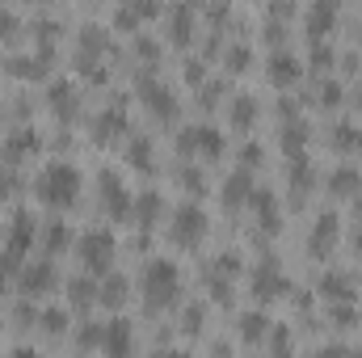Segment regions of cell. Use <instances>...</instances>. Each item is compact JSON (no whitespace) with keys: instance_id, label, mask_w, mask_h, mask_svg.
<instances>
[{"instance_id":"ffe728a7","label":"cell","mask_w":362,"mask_h":358,"mask_svg":"<svg viewBox=\"0 0 362 358\" xmlns=\"http://www.w3.org/2000/svg\"><path fill=\"white\" fill-rule=\"evenodd\" d=\"M47 101H51V110H55L59 118H72V110H76V89H72L68 81H59V85H51Z\"/></svg>"},{"instance_id":"7402d4cb","label":"cell","mask_w":362,"mask_h":358,"mask_svg":"<svg viewBox=\"0 0 362 358\" xmlns=\"http://www.w3.org/2000/svg\"><path fill=\"white\" fill-rule=\"evenodd\" d=\"M68 304L72 308H93L97 304V287H93L89 278H72L68 282Z\"/></svg>"},{"instance_id":"3957f363","label":"cell","mask_w":362,"mask_h":358,"mask_svg":"<svg viewBox=\"0 0 362 358\" xmlns=\"http://www.w3.org/2000/svg\"><path fill=\"white\" fill-rule=\"evenodd\" d=\"M206 232H211L206 211H202L198 202H181L177 215H173V228H169L173 245H181V249H198V245L206 241Z\"/></svg>"},{"instance_id":"7c38bea8","label":"cell","mask_w":362,"mask_h":358,"mask_svg":"<svg viewBox=\"0 0 362 358\" xmlns=\"http://www.w3.org/2000/svg\"><path fill=\"white\" fill-rule=\"evenodd\" d=\"M17 287L25 291V295H47L51 287H55V266L51 262H34V266L21 270V278H17Z\"/></svg>"},{"instance_id":"7a4b0ae2","label":"cell","mask_w":362,"mask_h":358,"mask_svg":"<svg viewBox=\"0 0 362 358\" xmlns=\"http://www.w3.org/2000/svg\"><path fill=\"white\" fill-rule=\"evenodd\" d=\"M139 287H144V304L152 308V312H165V308H173L181 299V270L177 262H169V258H152L144 274H139Z\"/></svg>"},{"instance_id":"d6986e66","label":"cell","mask_w":362,"mask_h":358,"mask_svg":"<svg viewBox=\"0 0 362 358\" xmlns=\"http://www.w3.org/2000/svg\"><path fill=\"white\" fill-rule=\"evenodd\" d=\"M127 291H131V282H127L122 274H110V278L101 282V291H97V304H105V308H122V304H127Z\"/></svg>"},{"instance_id":"9a60e30c","label":"cell","mask_w":362,"mask_h":358,"mask_svg":"<svg viewBox=\"0 0 362 358\" xmlns=\"http://www.w3.org/2000/svg\"><path fill=\"white\" fill-rule=\"evenodd\" d=\"M320 295H325L329 304H350V299H354V282H350V274L329 270V274L320 278Z\"/></svg>"},{"instance_id":"5b68a950","label":"cell","mask_w":362,"mask_h":358,"mask_svg":"<svg viewBox=\"0 0 362 358\" xmlns=\"http://www.w3.org/2000/svg\"><path fill=\"white\" fill-rule=\"evenodd\" d=\"M101 211L110 215V219H127L131 215V207H135V198H131V190H127V181L118 178L114 169H101Z\"/></svg>"},{"instance_id":"836d02e7","label":"cell","mask_w":362,"mask_h":358,"mask_svg":"<svg viewBox=\"0 0 362 358\" xmlns=\"http://www.w3.org/2000/svg\"><path fill=\"white\" fill-rule=\"evenodd\" d=\"M320 101H325V105H337V101H341V93H337V85H325V93H320Z\"/></svg>"},{"instance_id":"4316f807","label":"cell","mask_w":362,"mask_h":358,"mask_svg":"<svg viewBox=\"0 0 362 358\" xmlns=\"http://www.w3.org/2000/svg\"><path fill=\"white\" fill-rule=\"evenodd\" d=\"M194 17H189V8H173V21H169V34H173V42H189V34H194V25H189Z\"/></svg>"},{"instance_id":"f1b7e54d","label":"cell","mask_w":362,"mask_h":358,"mask_svg":"<svg viewBox=\"0 0 362 358\" xmlns=\"http://www.w3.org/2000/svg\"><path fill=\"white\" fill-rule=\"evenodd\" d=\"M122 4H127L139 21H148V17H156V13H160V0H122Z\"/></svg>"},{"instance_id":"5bb4252c","label":"cell","mask_w":362,"mask_h":358,"mask_svg":"<svg viewBox=\"0 0 362 358\" xmlns=\"http://www.w3.org/2000/svg\"><path fill=\"white\" fill-rule=\"evenodd\" d=\"M337 236H341V228H337V215H320V224L312 228V253L316 258H329L333 253V245H337Z\"/></svg>"},{"instance_id":"e575fe53","label":"cell","mask_w":362,"mask_h":358,"mask_svg":"<svg viewBox=\"0 0 362 358\" xmlns=\"http://www.w3.org/2000/svg\"><path fill=\"white\" fill-rule=\"evenodd\" d=\"M274 346L286 350V346H291V333H286V329H274Z\"/></svg>"},{"instance_id":"4dcf8cb0","label":"cell","mask_w":362,"mask_h":358,"mask_svg":"<svg viewBox=\"0 0 362 358\" xmlns=\"http://www.w3.org/2000/svg\"><path fill=\"white\" fill-rule=\"evenodd\" d=\"M64 241H68V232H64V224H51V232H47V245H51V249H59Z\"/></svg>"},{"instance_id":"2e32d148","label":"cell","mask_w":362,"mask_h":358,"mask_svg":"<svg viewBox=\"0 0 362 358\" xmlns=\"http://www.w3.org/2000/svg\"><path fill=\"white\" fill-rule=\"evenodd\" d=\"M299 76H303V68H299V59H295V55H286V51L270 55V81H274V85L291 89V85H299Z\"/></svg>"},{"instance_id":"ac0fdd59","label":"cell","mask_w":362,"mask_h":358,"mask_svg":"<svg viewBox=\"0 0 362 358\" xmlns=\"http://www.w3.org/2000/svg\"><path fill=\"white\" fill-rule=\"evenodd\" d=\"M329 190H333L337 198H358L362 194V173L358 169H350V165H341V169L329 173Z\"/></svg>"},{"instance_id":"52a82bcc","label":"cell","mask_w":362,"mask_h":358,"mask_svg":"<svg viewBox=\"0 0 362 358\" xmlns=\"http://www.w3.org/2000/svg\"><path fill=\"white\" fill-rule=\"evenodd\" d=\"M253 295H257L262 304L282 299V295H286V274L274 266V262H262V266L253 270Z\"/></svg>"},{"instance_id":"277c9868","label":"cell","mask_w":362,"mask_h":358,"mask_svg":"<svg viewBox=\"0 0 362 358\" xmlns=\"http://www.w3.org/2000/svg\"><path fill=\"white\" fill-rule=\"evenodd\" d=\"M76 253H81V266H85V270L101 274V270L114 266L118 241H114V232H105V228H93V232H85V236L76 241Z\"/></svg>"},{"instance_id":"8fae6325","label":"cell","mask_w":362,"mask_h":358,"mask_svg":"<svg viewBox=\"0 0 362 358\" xmlns=\"http://www.w3.org/2000/svg\"><path fill=\"white\" fill-rule=\"evenodd\" d=\"M253 194H257V190H253L249 169H236L232 178L223 181V207H228V211H240L245 202H253Z\"/></svg>"},{"instance_id":"9c48e42d","label":"cell","mask_w":362,"mask_h":358,"mask_svg":"<svg viewBox=\"0 0 362 358\" xmlns=\"http://www.w3.org/2000/svg\"><path fill=\"white\" fill-rule=\"evenodd\" d=\"M127 135V114L114 105V110H101L97 114V122H93V139L101 144V148H110L114 139H122Z\"/></svg>"},{"instance_id":"30bf717a","label":"cell","mask_w":362,"mask_h":358,"mask_svg":"<svg viewBox=\"0 0 362 358\" xmlns=\"http://www.w3.org/2000/svg\"><path fill=\"white\" fill-rule=\"evenodd\" d=\"M101 350H105V354H131V350H135L131 321H110V325H101Z\"/></svg>"},{"instance_id":"cb8c5ba5","label":"cell","mask_w":362,"mask_h":358,"mask_svg":"<svg viewBox=\"0 0 362 358\" xmlns=\"http://www.w3.org/2000/svg\"><path fill=\"white\" fill-rule=\"evenodd\" d=\"M30 152H38V135H34V131H17V135L8 139V156H13V161H25Z\"/></svg>"},{"instance_id":"8992f818","label":"cell","mask_w":362,"mask_h":358,"mask_svg":"<svg viewBox=\"0 0 362 358\" xmlns=\"http://www.w3.org/2000/svg\"><path fill=\"white\" fill-rule=\"evenodd\" d=\"M177 148L185 156H202V161H215L223 152V135L215 127H189L185 135L177 139Z\"/></svg>"},{"instance_id":"44dd1931","label":"cell","mask_w":362,"mask_h":358,"mask_svg":"<svg viewBox=\"0 0 362 358\" xmlns=\"http://www.w3.org/2000/svg\"><path fill=\"white\" fill-rule=\"evenodd\" d=\"M228 118H232L236 131H249V127L257 122V101H253V97H236L232 110H228Z\"/></svg>"},{"instance_id":"d590c367","label":"cell","mask_w":362,"mask_h":358,"mask_svg":"<svg viewBox=\"0 0 362 358\" xmlns=\"http://www.w3.org/2000/svg\"><path fill=\"white\" fill-rule=\"evenodd\" d=\"M13 30V21H8V13H0V34H8Z\"/></svg>"},{"instance_id":"6da1fadb","label":"cell","mask_w":362,"mask_h":358,"mask_svg":"<svg viewBox=\"0 0 362 358\" xmlns=\"http://www.w3.org/2000/svg\"><path fill=\"white\" fill-rule=\"evenodd\" d=\"M81 169L76 165H68V161H51L38 181H34V194H38V202H47V207H55V211H68L76 198H81Z\"/></svg>"},{"instance_id":"1f68e13d","label":"cell","mask_w":362,"mask_h":358,"mask_svg":"<svg viewBox=\"0 0 362 358\" xmlns=\"http://www.w3.org/2000/svg\"><path fill=\"white\" fill-rule=\"evenodd\" d=\"M245 64H249V51H245V47H236V51H232V59H228V68H232V72H240Z\"/></svg>"},{"instance_id":"d4e9b609","label":"cell","mask_w":362,"mask_h":358,"mask_svg":"<svg viewBox=\"0 0 362 358\" xmlns=\"http://www.w3.org/2000/svg\"><path fill=\"white\" fill-rule=\"evenodd\" d=\"M127 161H131L135 169H152V139H144V135L131 139V144H127Z\"/></svg>"},{"instance_id":"83f0119b","label":"cell","mask_w":362,"mask_h":358,"mask_svg":"<svg viewBox=\"0 0 362 358\" xmlns=\"http://www.w3.org/2000/svg\"><path fill=\"white\" fill-rule=\"evenodd\" d=\"M38 325H42V333H51V337H55V333H64V329H68V312H64V308H47V312L38 316Z\"/></svg>"},{"instance_id":"484cf974","label":"cell","mask_w":362,"mask_h":358,"mask_svg":"<svg viewBox=\"0 0 362 358\" xmlns=\"http://www.w3.org/2000/svg\"><path fill=\"white\" fill-rule=\"evenodd\" d=\"M253 207H257V215H262V228L274 232V228H278V202H274V194H253Z\"/></svg>"},{"instance_id":"ba28073f","label":"cell","mask_w":362,"mask_h":358,"mask_svg":"<svg viewBox=\"0 0 362 358\" xmlns=\"http://www.w3.org/2000/svg\"><path fill=\"white\" fill-rule=\"evenodd\" d=\"M139 101H144V110L156 114V118H173V114H177V97H173V89H165L160 81H144Z\"/></svg>"},{"instance_id":"603a6c76","label":"cell","mask_w":362,"mask_h":358,"mask_svg":"<svg viewBox=\"0 0 362 358\" xmlns=\"http://www.w3.org/2000/svg\"><path fill=\"white\" fill-rule=\"evenodd\" d=\"M266 329H270V316H266V312H249V316H240V337H245V342H262Z\"/></svg>"},{"instance_id":"8d00e7d4","label":"cell","mask_w":362,"mask_h":358,"mask_svg":"<svg viewBox=\"0 0 362 358\" xmlns=\"http://www.w3.org/2000/svg\"><path fill=\"white\" fill-rule=\"evenodd\" d=\"M0 329H4V325H0Z\"/></svg>"},{"instance_id":"d6a6232c","label":"cell","mask_w":362,"mask_h":358,"mask_svg":"<svg viewBox=\"0 0 362 358\" xmlns=\"http://www.w3.org/2000/svg\"><path fill=\"white\" fill-rule=\"evenodd\" d=\"M13 190H17V178L13 173H0V198H8Z\"/></svg>"},{"instance_id":"4fadbf2b","label":"cell","mask_w":362,"mask_h":358,"mask_svg":"<svg viewBox=\"0 0 362 358\" xmlns=\"http://www.w3.org/2000/svg\"><path fill=\"white\" fill-rule=\"evenodd\" d=\"M30 241H34V215L17 211V215H13V228H8V258L21 262L25 249H30Z\"/></svg>"},{"instance_id":"f546056e","label":"cell","mask_w":362,"mask_h":358,"mask_svg":"<svg viewBox=\"0 0 362 358\" xmlns=\"http://www.w3.org/2000/svg\"><path fill=\"white\" fill-rule=\"evenodd\" d=\"M362 135L354 131V127H337V148H358Z\"/></svg>"},{"instance_id":"e0dca14e","label":"cell","mask_w":362,"mask_h":358,"mask_svg":"<svg viewBox=\"0 0 362 358\" xmlns=\"http://www.w3.org/2000/svg\"><path fill=\"white\" fill-rule=\"evenodd\" d=\"M160 211H165V202H160V194H156V190L139 194V198H135V207H131V215L139 219V228H156V224H160Z\"/></svg>"}]
</instances>
